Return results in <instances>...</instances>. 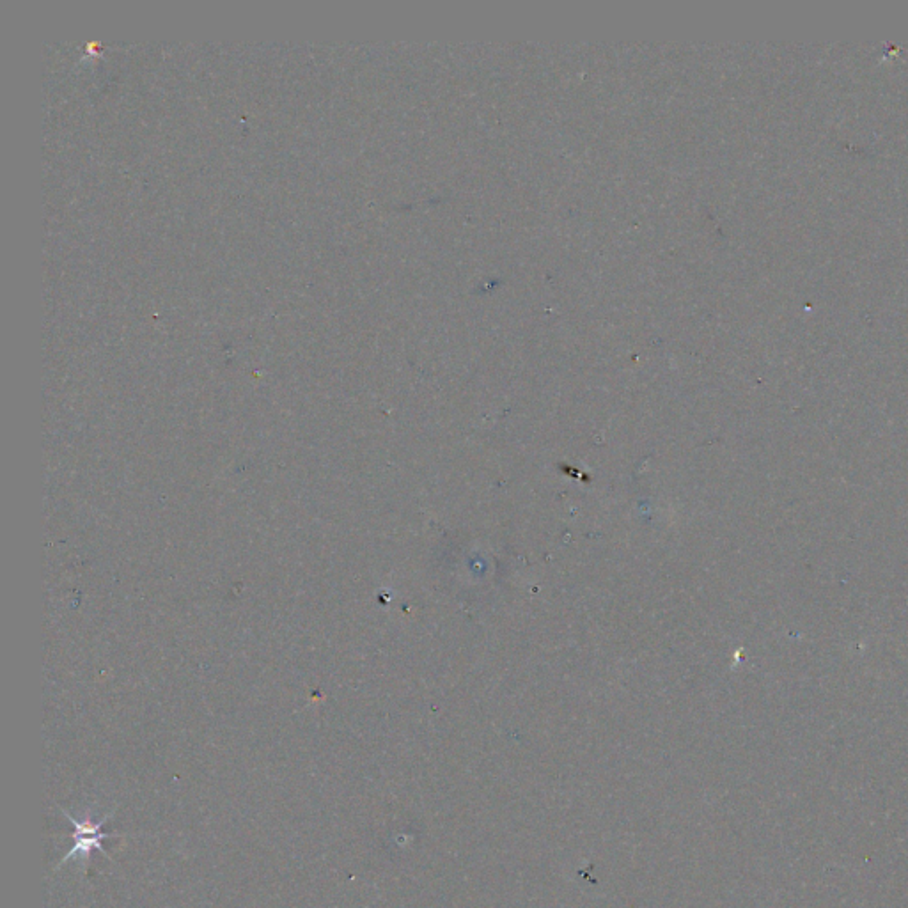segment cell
Returning <instances> with one entry per match:
<instances>
[{"mask_svg":"<svg viewBox=\"0 0 908 908\" xmlns=\"http://www.w3.org/2000/svg\"><path fill=\"white\" fill-rule=\"evenodd\" d=\"M61 811H63V815L70 820L71 825L75 827V845L71 846L70 852L64 855L61 866H64V864L71 861V859H80V861L87 862L91 859L93 850H100L103 855H107L105 848H103V841L112 838V836H116V832H103L102 827L105 825V822L109 820L110 816H114V811L109 813V815L103 816L100 822H93L91 815H86L79 820V818L70 815L66 809H61ZM107 857H109V855H107Z\"/></svg>","mask_w":908,"mask_h":908,"instance_id":"cell-1","label":"cell"}]
</instances>
